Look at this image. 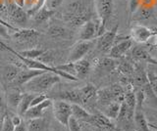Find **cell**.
<instances>
[{
  "label": "cell",
  "instance_id": "18",
  "mask_svg": "<svg viewBox=\"0 0 157 131\" xmlns=\"http://www.w3.org/2000/svg\"><path fill=\"white\" fill-rule=\"evenodd\" d=\"M134 118L140 131H150L148 121H147L145 115L142 111V107H136Z\"/></svg>",
  "mask_w": 157,
  "mask_h": 131
},
{
  "label": "cell",
  "instance_id": "7",
  "mask_svg": "<svg viewBox=\"0 0 157 131\" xmlns=\"http://www.w3.org/2000/svg\"><path fill=\"white\" fill-rule=\"evenodd\" d=\"M93 45H94L93 39L92 40H80L73 46L68 57V62H76V61L83 59V57L91 50Z\"/></svg>",
  "mask_w": 157,
  "mask_h": 131
},
{
  "label": "cell",
  "instance_id": "39",
  "mask_svg": "<svg viewBox=\"0 0 157 131\" xmlns=\"http://www.w3.org/2000/svg\"><path fill=\"white\" fill-rule=\"evenodd\" d=\"M14 131H27V127H26V125H25V123L22 122L20 125H18V126L15 127Z\"/></svg>",
  "mask_w": 157,
  "mask_h": 131
},
{
  "label": "cell",
  "instance_id": "26",
  "mask_svg": "<svg viewBox=\"0 0 157 131\" xmlns=\"http://www.w3.org/2000/svg\"><path fill=\"white\" fill-rule=\"evenodd\" d=\"M54 10H50L48 9L45 5H43L38 9L37 12L34 15V20H36V23H42V22H45L47 21L49 18H50L53 14H54Z\"/></svg>",
  "mask_w": 157,
  "mask_h": 131
},
{
  "label": "cell",
  "instance_id": "40",
  "mask_svg": "<svg viewBox=\"0 0 157 131\" xmlns=\"http://www.w3.org/2000/svg\"><path fill=\"white\" fill-rule=\"evenodd\" d=\"M16 5H18L19 7H24V5H25V2H26V0H14L13 1Z\"/></svg>",
  "mask_w": 157,
  "mask_h": 131
},
{
  "label": "cell",
  "instance_id": "43",
  "mask_svg": "<svg viewBox=\"0 0 157 131\" xmlns=\"http://www.w3.org/2000/svg\"><path fill=\"white\" fill-rule=\"evenodd\" d=\"M152 57H153V60L155 61L154 64H157V49H155L153 51V55H152Z\"/></svg>",
  "mask_w": 157,
  "mask_h": 131
},
{
  "label": "cell",
  "instance_id": "20",
  "mask_svg": "<svg viewBox=\"0 0 157 131\" xmlns=\"http://www.w3.org/2000/svg\"><path fill=\"white\" fill-rule=\"evenodd\" d=\"M78 90H80V94H81L82 104L87 103L88 101L93 99L96 96V93H97L96 88L92 84H86Z\"/></svg>",
  "mask_w": 157,
  "mask_h": 131
},
{
  "label": "cell",
  "instance_id": "48",
  "mask_svg": "<svg viewBox=\"0 0 157 131\" xmlns=\"http://www.w3.org/2000/svg\"><path fill=\"white\" fill-rule=\"evenodd\" d=\"M156 116H157V113H156Z\"/></svg>",
  "mask_w": 157,
  "mask_h": 131
},
{
  "label": "cell",
  "instance_id": "33",
  "mask_svg": "<svg viewBox=\"0 0 157 131\" xmlns=\"http://www.w3.org/2000/svg\"><path fill=\"white\" fill-rule=\"evenodd\" d=\"M67 127L69 128V130H70V131H82L81 125H80V121H78V119H76L74 116H71V118L69 119Z\"/></svg>",
  "mask_w": 157,
  "mask_h": 131
},
{
  "label": "cell",
  "instance_id": "11",
  "mask_svg": "<svg viewBox=\"0 0 157 131\" xmlns=\"http://www.w3.org/2000/svg\"><path fill=\"white\" fill-rule=\"evenodd\" d=\"M132 45V41L131 38H127L125 40L115 43L109 51L110 58H112V59H119V58L123 57L131 49Z\"/></svg>",
  "mask_w": 157,
  "mask_h": 131
},
{
  "label": "cell",
  "instance_id": "34",
  "mask_svg": "<svg viewBox=\"0 0 157 131\" xmlns=\"http://www.w3.org/2000/svg\"><path fill=\"white\" fill-rule=\"evenodd\" d=\"M62 2H63V0H44V5L48 9H50V10L55 11V9H57L60 6Z\"/></svg>",
  "mask_w": 157,
  "mask_h": 131
},
{
  "label": "cell",
  "instance_id": "5",
  "mask_svg": "<svg viewBox=\"0 0 157 131\" xmlns=\"http://www.w3.org/2000/svg\"><path fill=\"white\" fill-rule=\"evenodd\" d=\"M52 109L55 119L63 126H68L69 119L72 116L71 103L63 100H55L52 103Z\"/></svg>",
  "mask_w": 157,
  "mask_h": 131
},
{
  "label": "cell",
  "instance_id": "46",
  "mask_svg": "<svg viewBox=\"0 0 157 131\" xmlns=\"http://www.w3.org/2000/svg\"><path fill=\"white\" fill-rule=\"evenodd\" d=\"M150 131H157V130H155V129H153V128H150Z\"/></svg>",
  "mask_w": 157,
  "mask_h": 131
},
{
  "label": "cell",
  "instance_id": "49",
  "mask_svg": "<svg viewBox=\"0 0 157 131\" xmlns=\"http://www.w3.org/2000/svg\"><path fill=\"white\" fill-rule=\"evenodd\" d=\"M156 1H157V0H156Z\"/></svg>",
  "mask_w": 157,
  "mask_h": 131
},
{
  "label": "cell",
  "instance_id": "17",
  "mask_svg": "<svg viewBox=\"0 0 157 131\" xmlns=\"http://www.w3.org/2000/svg\"><path fill=\"white\" fill-rule=\"evenodd\" d=\"M73 65H74V71H75V76L77 77L78 79L86 77L88 75V72H90V63L88 62V61H86V60H85V59L73 62Z\"/></svg>",
  "mask_w": 157,
  "mask_h": 131
},
{
  "label": "cell",
  "instance_id": "30",
  "mask_svg": "<svg viewBox=\"0 0 157 131\" xmlns=\"http://www.w3.org/2000/svg\"><path fill=\"white\" fill-rule=\"evenodd\" d=\"M43 50L41 49H36V48H32V49L24 50L21 52H18L20 55H22L25 58H29V59H34L37 60L39 57L43 54Z\"/></svg>",
  "mask_w": 157,
  "mask_h": 131
},
{
  "label": "cell",
  "instance_id": "23",
  "mask_svg": "<svg viewBox=\"0 0 157 131\" xmlns=\"http://www.w3.org/2000/svg\"><path fill=\"white\" fill-rule=\"evenodd\" d=\"M121 104L122 102H118L114 101L112 103L108 104L105 106V111H104V115L107 116L108 118L112 119H117L118 115L120 113V109H121Z\"/></svg>",
  "mask_w": 157,
  "mask_h": 131
},
{
  "label": "cell",
  "instance_id": "8",
  "mask_svg": "<svg viewBox=\"0 0 157 131\" xmlns=\"http://www.w3.org/2000/svg\"><path fill=\"white\" fill-rule=\"evenodd\" d=\"M156 33L152 31L150 28L142 25H136L131 30V37L137 43H146L152 37L155 36Z\"/></svg>",
  "mask_w": 157,
  "mask_h": 131
},
{
  "label": "cell",
  "instance_id": "31",
  "mask_svg": "<svg viewBox=\"0 0 157 131\" xmlns=\"http://www.w3.org/2000/svg\"><path fill=\"white\" fill-rule=\"evenodd\" d=\"M2 119V131H14L15 126L12 122L11 116L9 115H4Z\"/></svg>",
  "mask_w": 157,
  "mask_h": 131
},
{
  "label": "cell",
  "instance_id": "38",
  "mask_svg": "<svg viewBox=\"0 0 157 131\" xmlns=\"http://www.w3.org/2000/svg\"><path fill=\"white\" fill-rule=\"evenodd\" d=\"M10 50H11V48L8 47L2 40H0V51H9L10 52Z\"/></svg>",
  "mask_w": 157,
  "mask_h": 131
},
{
  "label": "cell",
  "instance_id": "9",
  "mask_svg": "<svg viewBox=\"0 0 157 131\" xmlns=\"http://www.w3.org/2000/svg\"><path fill=\"white\" fill-rule=\"evenodd\" d=\"M52 103H53V101H51V99L47 98L43 102H41L40 104L31 107V108H29L26 111V114L24 115V116L29 120L41 118L43 114H44V111H46L47 108H49L50 106H52Z\"/></svg>",
  "mask_w": 157,
  "mask_h": 131
},
{
  "label": "cell",
  "instance_id": "19",
  "mask_svg": "<svg viewBox=\"0 0 157 131\" xmlns=\"http://www.w3.org/2000/svg\"><path fill=\"white\" fill-rule=\"evenodd\" d=\"M34 95L36 94L29 93V92H26V93L23 94L22 100H21V102H20V104L18 106V109H17L18 115H20L22 116L26 114V111L29 109V107H31L32 101L33 99Z\"/></svg>",
  "mask_w": 157,
  "mask_h": 131
},
{
  "label": "cell",
  "instance_id": "15",
  "mask_svg": "<svg viewBox=\"0 0 157 131\" xmlns=\"http://www.w3.org/2000/svg\"><path fill=\"white\" fill-rule=\"evenodd\" d=\"M42 72H44V71H39V70L29 69V67L27 70H21L18 74L16 79H15L13 82H15L17 85H24V84H26L29 80H31L32 78H33L34 76L40 75V74H42Z\"/></svg>",
  "mask_w": 157,
  "mask_h": 131
},
{
  "label": "cell",
  "instance_id": "37",
  "mask_svg": "<svg viewBox=\"0 0 157 131\" xmlns=\"http://www.w3.org/2000/svg\"><path fill=\"white\" fill-rule=\"evenodd\" d=\"M0 37H2V38L9 37L7 28H6V27H5V26H3L2 24H0Z\"/></svg>",
  "mask_w": 157,
  "mask_h": 131
},
{
  "label": "cell",
  "instance_id": "25",
  "mask_svg": "<svg viewBox=\"0 0 157 131\" xmlns=\"http://www.w3.org/2000/svg\"><path fill=\"white\" fill-rule=\"evenodd\" d=\"M21 71L19 67L15 65H7L3 67V77L4 79L8 82H13L18 75V74Z\"/></svg>",
  "mask_w": 157,
  "mask_h": 131
},
{
  "label": "cell",
  "instance_id": "10",
  "mask_svg": "<svg viewBox=\"0 0 157 131\" xmlns=\"http://www.w3.org/2000/svg\"><path fill=\"white\" fill-rule=\"evenodd\" d=\"M8 16L11 19V21L15 24L19 25H24L28 21V14L24 11L22 7H19L14 2L10 3L7 5Z\"/></svg>",
  "mask_w": 157,
  "mask_h": 131
},
{
  "label": "cell",
  "instance_id": "4",
  "mask_svg": "<svg viewBox=\"0 0 157 131\" xmlns=\"http://www.w3.org/2000/svg\"><path fill=\"white\" fill-rule=\"evenodd\" d=\"M97 99L101 105H108L114 101L123 102L124 91L119 85H111L107 88H103L97 91Z\"/></svg>",
  "mask_w": 157,
  "mask_h": 131
},
{
  "label": "cell",
  "instance_id": "28",
  "mask_svg": "<svg viewBox=\"0 0 157 131\" xmlns=\"http://www.w3.org/2000/svg\"><path fill=\"white\" fill-rule=\"evenodd\" d=\"M48 35L52 38L63 39V38H66L68 36V31L60 26H51L48 28Z\"/></svg>",
  "mask_w": 157,
  "mask_h": 131
},
{
  "label": "cell",
  "instance_id": "6",
  "mask_svg": "<svg viewBox=\"0 0 157 131\" xmlns=\"http://www.w3.org/2000/svg\"><path fill=\"white\" fill-rule=\"evenodd\" d=\"M118 25L112 27L110 31H106L98 36L96 40V47L100 52H109L112 46L115 44L116 35L118 31Z\"/></svg>",
  "mask_w": 157,
  "mask_h": 131
},
{
  "label": "cell",
  "instance_id": "27",
  "mask_svg": "<svg viewBox=\"0 0 157 131\" xmlns=\"http://www.w3.org/2000/svg\"><path fill=\"white\" fill-rule=\"evenodd\" d=\"M132 55H134V57L136 58V59L144 60V61H147V62H152V64H154V63H155V61L153 60V58H151L149 53L141 46L135 47L134 49H132Z\"/></svg>",
  "mask_w": 157,
  "mask_h": 131
},
{
  "label": "cell",
  "instance_id": "35",
  "mask_svg": "<svg viewBox=\"0 0 157 131\" xmlns=\"http://www.w3.org/2000/svg\"><path fill=\"white\" fill-rule=\"evenodd\" d=\"M142 0H130V11L131 14L134 13L137 8L141 5Z\"/></svg>",
  "mask_w": 157,
  "mask_h": 131
},
{
  "label": "cell",
  "instance_id": "2",
  "mask_svg": "<svg viewBox=\"0 0 157 131\" xmlns=\"http://www.w3.org/2000/svg\"><path fill=\"white\" fill-rule=\"evenodd\" d=\"M65 19L73 27H82L88 21V13L82 3L74 2L69 5Z\"/></svg>",
  "mask_w": 157,
  "mask_h": 131
},
{
  "label": "cell",
  "instance_id": "32",
  "mask_svg": "<svg viewBox=\"0 0 157 131\" xmlns=\"http://www.w3.org/2000/svg\"><path fill=\"white\" fill-rule=\"evenodd\" d=\"M29 128L31 131H43L44 130V121L41 118L29 120Z\"/></svg>",
  "mask_w": 157,
  "mask_h": 131
},
{
  "label": "cell",
  "instance_id": "45",
  "mask_svg": "<svg viewBox=\"0 0 157 131\" xmlns=\"http://www.w3.org/2000/svg\"><path fill=\"white\" fill-rule=\"evenodd\" d=\"M0 131H2V119L0 118Z\"/></svg>",
  "mask_w": 157,
  "mask_h": 131
},
{
  "label": "cell",
  "instance_id": "21",
  "mask_svg": "<svg viewBox=\"0 0 157 131\" xmlns=\"http://www.w3.org/2000/svg\"><path fill=\"white\" fill-rule=\"evenodd\" d=\"M72 106V116H74L78 121H86L91 115L88 111L82 108L81 104H71Z\"/></svg>",
  "mask_w": 157,
  "mask_h": 131
},
{
  "label": "cell",
  "instance_id": "22",
  "mask_svg": "<svg viewBox=\"0 0 157 131\" xmlns=\"http://www.w3.org/2000/svg\"><path fill=\"white\" fill-rule=\"evenodd\" d=\"M23 93L18 89H11L7 93V103L10 108L14 110L18 109V106L22 100Z\"/></svg>",
  "mask_w": 157,
  "mask_h": 131
},
{
  "label": "cell",
  "instance_id": "14",
  "mask_svg": "<svg viewBox=\"0 0 157 131\" xmlns=\"http://www.w3.org/2000/svg\"><path fill=\"white\" fill-rule=\"evenodd\" d=\"M39 33L36 30L32 28H22V30H17L16 32L13 35V38L15 40L21 43H29L33 42L37 39Z\"/></svg>",
  "mask_w": 157,
  "mask_h": 131
},
{
  "label": "cell",
  "instance_id": "41",
  "mask_svg": "<svg viewBox=\"0 0 157 131\" xmlns=\"http://www.w3.org/2000/svg\"><path fill=\"white\" fill-rule=\"evenodd\" d=\"M4 109V102H3V96H2V92L0 89V111H2Z\"/></svg>",
  "mask_w": 157,
  "mask_h": 131
},
{
  "label": "cell",
  "instance_id": "24",
  "mask_svg": "<svg viewBox=\"0 0 157 131\" xmlns=\"http://www.w3.org/2000/svg\"><path fill=\"white\" fill-rule=\"evenodd\" d=\"M152 13H153V10H152V8H150L149 6L140 5L134 13H132V15H134V21L137 22V21L147 20L148 18H150Z\"/></svg>",
  "mask_w": 157,
  "mask_h": 131
},
{
  "label": "cell",
  "instance_id": "16",
  "mask_svg": "<svg viewBox=\"0 0 157 131\" xmlns=\"http://www.w3.org/2000/svg\"><path fill=\"white\" fill-rule=\"evenodd\" d=\"M55 98L57 100H63V101L69 102V103H71V104H82L81 94L78 89L60 92V93H58L56 95Z\"/></svg>",
  "mask_w": 157,
  "mask_h": 131
},
{
  "label": "cell",
  "instance_id": "12",
  "mask_svg": "<svg viewBox=\"0 0 157 131\" xmlns=\"http://www.w3.org/2000/svg\"><path fill=\"white\" fill-rule=\"evenodd\" d=\"M97 31L98 24L88 20L81 27L78 38L80 40H92L95 36H97Z\"/></svg>",
  "mask_w": 157,
  "mask_h": 131
},
{
  "label": "cell",
  "instance_id": "3",
  "mask_svg": "<svg viewBox=\"0 0 157 131\" xmlns=\"http://www.w3.org/2000/svg\"><path fill=\"white\" fill-rule=\"evenodd\" d=\"M95 7L99 20L97 31V36H99L106 31V24L109 21L113 11V0H95Z\"/></svg>",
  "mask_w": 157,
  "mask_h": 131
},
{
  "label": "cell",
  "instance_id": "36",
  "mask_svg": "<svg viewBox=\"0 0 157 131\" xmlns=\"http://www.w3.org/2000/svg\"><path fill=\"white\" fill-rule=\"evenodd\" d=\"M11 119H12V122L14 124V126L16 127V126L20 125L23 121H22V118H21V115H14L11 116Z\"/></svg>",
  "mask_w": 157,
  "mask_h": 131
},
{
  "label": "cell",
  "instance_id": "29",
  "mask_svg": "<svg viewBox=\"0 0 157 131\" xmlns=\"http://www.w3.org/2000/svg\"><path fill=\"white\" fill-rule=\"evenodd\" d=\"M115 59L112 58H107V59H102L99 60L97 63V69L103 71H111L112 70L115 69L116 64H115Z\"/></svg>",
  "mask_w": 157,
  "mask_h": 131
},
{
  "label": "cell",
  "instance_id": "44",
  "mask_svg": "<svg viewBox=\"0 0 157 131\" xmlns=\"http://www.w3.org/2000/svg\"><path fill=\"white\" fill-rule=\"evenodd\" d=\"M148 124H149V127H150V128H153V129L157 130V124H156V123H152V122H148Z\"/></svg>",
  "mask_w": 157,
  "mask_h": 131
},
{
  "label": "cell",
  "instance_id": "42",
  "mask_svg": "<svg viewBox=\"0 0 157 131\" xmlns=\"http://www.w3.org/2000/svg\"><path fill=\"white\" fill-rule=\"evenodd\" d=\"M91 131H114V130L106 129V128H100V127H94V126H93V128H92Z\"/></svg>",
  "mask_w": 157,
  "mask_h": 131
},
{
  "label": "cell",
  "instance_id": "13",
  "mask_svg": "<svg viewBox=\"0 0 157 131\" xmlns=\"http://www.w3.org/2000/svg\"><path fill=\"white\" fill-rule=\"evenodd\" d=\"M86 122L91 124L94 127H100V128H106L114 130L115 127L113 125L110 118H108L104 114H96L91 115Z\"/></svg>",
  "mask_w": 157,
  "mask_h": 131
},
{
  "label": "cell",
  "instance_id": "1",
  "mask_svg": "<svg viewBox=\"0 0 157 131\" xmlns=\"http://www.w3.org/2000/svg\"><path fill=\"white\" fill-rule=\"evenodd\" d=\"M59 81H60V76L50 71H44L24 84V88L26 92L29 93L43 94L44 92L51 89Z\"/></svg>",
  "mask_w": 157,
  "mask_h": 131
},
{
  "label": "cell",
  "instance_id": "47",
  "mask_svg": "<svg viewBox=\"0 0 157 131\" xmlns=\"http://www.w3.org/2000/svg\"><path fill=\"white\" fill-rule=\"evenodd\" d=\"M155 38H156V45H157V35H155Z\"/></svg>",
  "mask_w": 157,
  "mask_h": 131
}]
</instances>
